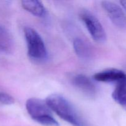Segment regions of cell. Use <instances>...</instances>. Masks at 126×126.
<instances>
[{
    "label": "cell",
    "mask_w": 126,
    "mask_h": 126,
    "mask_svg": "<svg viewBox=\"0 0 126 126\" xmlns=\"http://www.w3.org/2000/svg\"><path fill=\"white\" fill-rule=\"evenodd\" d=\"M46 103L61 119L73 126H89L73 105L60 94H51L46 99Z\"/></svg>",
    "instance_id": "cell-1"
},
{
    "label": "cell",
    "mask_w": 126,
    "mask_h": 126,
    "mask_svg": "<svg viewBox=\"0 0 126 126\" xmlns=\"http://www.w3.org/2000/svg\"><path fill=\"white\" fill-rule=\"evenodd\" d=\"M27 46V54L34 62H44L47 59V50L40 34L34 29L25 27L23 29Z\"/></svg>",
    "instance_id": "cell-2"
},
{
    "label": "cell",
    "mask_w": 126,
    "mask_h": 126,
    "mask_svg": "<svg viewBox=\"0 0 126 126\" xmlns=\"http://www.w3.org/2000/svg\"><path fill=\"white\" fill-rule=\"evenodd\" d=\"M25 107L30 116L36 123L45 126H59L46 102L39 98H30L26 102Z\"/></svg>",
    "instance_id": "cell-3"
},
{
    "label": "cell",
    "mask_w": 126,
    "mask_h": 126,
    "mask_svg": "<svg viewBox=\"0 0 126 126\" xmlns=\"http://www.w3.org/2000/svg\"><path fill=\"white\" fill-rule=\"evenodd\" d=\"M79 16L93 40L98 43H105L107 40V34L98 18L87 10L81 11Z\"/></svg>",
    "instance_id": "cell-4"
},
{
    "label": "cell",
    "mask_w": 126,
    "mask_h": 126,
    "mask_svg": "<svg viewBox=\"0 0 126 126\" xmlns=\"http://www.w3.org/2000/svg\"><path fill=\"white\" fill-rule=\"evenodd\" d=\"M102 6L112 23L121 29L126 28V15L120 6L114 2L103 1Z\"/></svg>",
    "instance_id": "cell-5"
},
{
    "label": "cell",
    "mask_w": 126,
    "mask_h": 126,
    "mask_svg": "<svg viewBox=\"0 0 126 126\" xmlns=\"http://www.w3.org/2000/svg\"><path fill=\"white\" fill-rule=\"evenodd\" d=\"M73 84L87 97H94L97 94V87L92 80L82 74H78L71 78Z\"/></svg>",
    "instance_id": "cell-6"
},
{
    "label": "cell",
    "mask_w": 126,
    "mask_h": 126,
    "mask_svg": "<svg viewBox=\"0 0 126 126\" xmlns=\"http://www.w3.org/2000/svg\"><path fill=\"white\" fill-rule=\"evenodd\" d=\"M94 79L98 82H115L118 84L126 80V73L116 68H110L97 73L94 75Z\"/></svg>",
    "instance_id": "cell-7"
},
{
    "label": "cell",
    "mask_w": 126,
    "mask_h": 126,
    "mask_svg": "<svg viewBox=\"0 0 126 126\" xmlns=\"http://www.w3.org/2000/svg\"><path fill=\"white\" fill-rule=\"evenodd\" d=\"M73 48L78 57L82 59H89L92 57L93 51L89 43L85 39L77 38L73 41Z\"/></svg>",
    "instance_id": "cell-8"
},
{
    "label": "cell",
    "mask_w": 126,
    "mask_h": 126,
    "mask_svg": "<svg viewBox=\"0 0 126 126\" xmlns=\"http://www.w3.org/2000/svg\"><path fill=\"white\" fill-rule=\"evenodd\" d=\"M22 7L27 12L38 17H44L46 15V9L41 1L36 0H23Z\"/></svg>",
    "instance_id": "cell-9"
},
{
    "label": "cell",
    "mask_w": 126,
    "mask_h": 126,
    "mask_svg": "<svg viewBox=\"0 0 126 126\" xmlns=\"http://www.w3.org/2000/svg\"><path fill=\"white\" fill-rule=\"evenodd\" d=\"M112 97L117 103L126 110V80L117 84L112 93Z\"/></svg>",
    "instance_id": "cell-10"
},
{
    "label": "cell",
    "mask_w": 126,
    "mask_h": 126,
    "mask_svg": "<svg viewBox=\"0 0 126 126\" xmlns=\"http://www.w3.org/2000/svg\"><path fill=\"white\" fill-rule=\"evenodd\" d=\"M14 103V99L13 97L9 94L0 92V103L6 105H12Z\"/></svg>",
    "instance_id": "cell-11"
},
{
    "label": "cell",
    "mask_w": 126,
    "mask_h": 126,
    "mask_svg": "<svg viewBox=\"0 0 126 126\" xmlns=\"http://www.w3.org/2000/svg\"><path fill=\"white\" fill-rule=\"evenodd\" d=\"M8 34V32L2 27V26L0 25V38L3 36L6 35V34Z\"/></svg>",
    "instance_id": "cell-12"
},
{
    "label": "cell",
    "mask_w": 126,
    "mask_h": 126,
    "mask_svg": "<svg viewBox=\"0 0 126 126\" xmlns=\"http://www.w3.org/2000/svg\"><path fill=\"white\" fill-rule=\"evenodd\" d=\"M120 3L121 6H123V8L126 11V1H120Z\"/></svg>",
    "instance_id": "cell-13"
}]
</instances>
